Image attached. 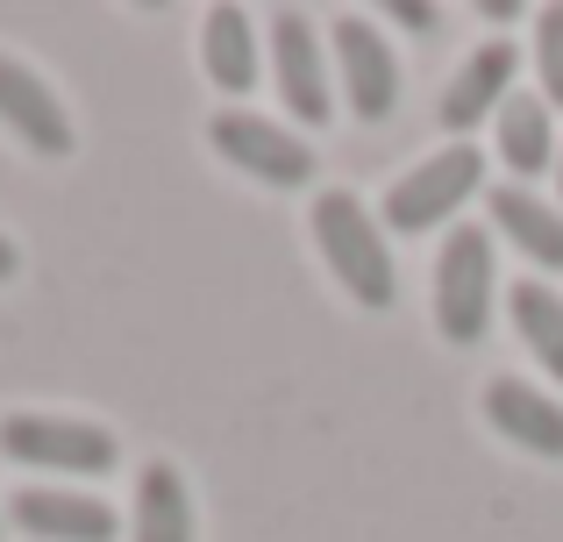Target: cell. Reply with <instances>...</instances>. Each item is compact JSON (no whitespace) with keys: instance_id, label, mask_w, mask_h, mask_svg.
<instances>
[{"instance_id":"6da1fadb","label":"cell","mask_w":563,"mask_h":542,"mask_svg":"<svg viewBox=\"0 0 563 542\" xmlns=\"http://www.w3.org/2000/svg\"><path fill=\"white\" fill-rule=\"evenodd\" d=\"M314 251L357 307L399 300V265H393V243H385V222L350 186H321L314 193Z\"/></svg>"},{"instance_id":"9c48e42d","label":"cell","mask_w":563,"mask_h":542,"mask_svg":"<svg viewBox=\"0 0 563 542\" xmlns=\"http://www.w3.org/2000/svg\"><path fill=\"white\" fill-rule=\"evenodd\" d=\"M0 122L29 143L36 157H71V114L22 57L0 51Z\"/></svg>"},{"instance_id":"30bf717a","label":"cell","mask_w":563,"mask_h":542,"mask_svg":"<svg viewBox=\"0 0 563 542\" xmlns=\"http://www.w3.org/2000/svg\"><path fill=\"white\" fill-rule=\"evenodd\" d=\"M485 421H493L514 450L563 464V407L542 386H528V378H493V386H485Z\"/></svg>"},{"instance_id":"7c38bea8","label":"cell","mask_w":563,"mask_h":542,"mask_svg":"<svg viewBox=\"0 0 563 542\" xmlns=\"http://www.w3.org/2000/svg\"><path fill=\"white\" fill-rule=\"evenodd\" d=\"M485 208H493V229L528 257V265L563 272V208L536 200L528 186H493V193H485Z\"/></svg>"},{"instance_id":"52a82bcc","label":"cell","mask_w":563,"mask_h":542,"mask_svg":"<svg viewBox=\"0 0 563 542\" xmlns=\"http://www.w3.org/2000/svg\"><path fill=\"white\" fill-rule=\"evenodd\" d=\"M329 36H335V79H343V93H350V114H357V122H385V114L399 108L393 43H385L364 14H343Z\"/></svg>"},{"instance_id":"5bb4252c","label":"cell","mask_w":563,"mask_h":542,"mask_svg":"<svg viewBox=\"0 0 563 542\" xmlns=\"http://www.w3.org/2000/svg\"><path fill=\"white\" fill-rule=\"evenodd\" d=\"M129 542H192V493H186L179 464H143L136 472Z\"/></svg>"},{"instance_id":"9a60e30c","label":"cell","mask_w":563,"mask_h":542,"mask_svg":"<svg viewBox=\"0 0 563 542\" xmlns=\"http://www.w3.org/2000/svg\"><path fill=\"white\" fill-rule=\"evenodd\" d=\"M200 57H207V79H214L221 93H250V86H257V22H250L243 8H207Z\"/></svg>"},{"instance_id":"277c9868","label":"cell","mask_w":563,"mask_h":542,"mask_svg":"<svg viewBox=\"0 0 563 542\" xmlns=\"http://www.w3.org/2000/svg\"><path fill=\"white\" fill-rule=\"evenodd\" d=\"M435 329L450 343H478L493 329V229L456 222L435 257Z\"/></svg>"},{"instance_id":"ffe728a7","label":"cell","mask_w":563,"mask_h":542,"mask_svg":"<svg viewBox=\"0 0 563 542\" xmlns=\"http://www.w3.org/2000/svg\"><path fill=\"white\" fill-rule=\"evenodd\" d=\"M556 193H563V143H556Z\"/></svg>"},{"instance_id":"d6986e66","label":"cell","mask_w":563,"mask_h":542,"mask_svg":"<svg viewBox=\"0 0 563 542\" xmlns=\"http://www.w3.org/2000/svg\"><path fill=\"white\" fill-rule=\"evenodd\" d=\"M14 272H22V251H14V236L0 229V278H14Z\"/></svg>"},{"instance_id":"4fadbf2b","label":"cell","mask_w":563,"mask_h":542,"mask_svg":"<svg viewBox=\"0 0 563 542\" xmlns=\"http://www.w3.org/2000/svg\"><path fill=\"white\" fill-rule=\"evenodd\" d=\"M493 129H499V157H507L514 186L556 165V143L563 136L550 129V100H542V93H507V108L493 114Z\"/></svg>"},{"instance_id":"8992f818","label":"cell","mask_w":563,"mask_h":542,"mask_svg":"<svg viewBox=\"0 0 563 542\" xmlns=\"http://www.w3.org/2000/svg\"><path fill=\"white\" fill-rule=\"evenodd\" d=\"M272 71H278V93H286L292 122L321 129L335 114V79H329V51H321L314 22L300 8H278L272 14Z\"/></svg>"},{"instance_id":"e0dca14e","label":"cell","mask_w":563,"mask_h":542,"mask_svg":"<svg viewBox=\"0 0 563 542\" xmlns=\"http://www.w3.org/2000/svg\"><path fill=\"white\" fill-rule=\"evenodd\" d=\"M536 79H542V100L563 108V8L536 14Z\"/></svg>"},{"instance_id":"3957f363","label":"cell","mask_w":563,"mask_h":542,"mask_svg":"<svg viewBox=\"0 0 563 542\" xmlns=\"http://www.w3.org/2000/svg\"><path fill=\"white\" fill-rule=\"evenodd\" d=\"M0 457L29 464V472H57V478H108L122 443L100 421H71V414H8L0 421Z\"/></svg>"},{"instance_id":"7a4b0ae2","label":"cell","mask_w":563,"mask_h":542,"mask_svg":"<svg viewBox=\"0 0 563 542\" xmlns=\"http://www.w3.org/2000/svg\"><path fill=\"white\" fill-rule=\"evenodd\" d=\"M471 193H485V151L450 143V151L421 157L413 172H399V179L385 186L378 222H385V236H428V229H442Z\"/></svg>"},{"instance_id":"2e32d148","label":"cell","mask_w":563,"mask_h":542,"mask_svg":"<svg viewBox=\"0 0 563 542\" xmlns=\"http://www.w3.org/2000/svg\"><path fill=\"white\" fill-rule=\"evenodd\" d=\"M507 314H514V335L528 343V357L542 364L550 378H563V300L542 278H521V286L507 292Z\"/></svg>"},{"instance_id":"ac0fdd59","label":"cell","mask_w":563,"mask_h":542,"mask_svg":"<svg viewBox=\"0 0 563 542\" xmlns=\"http://www.w3.org/2000/svg\"><path fill=\"white\" fill-rule=\"evenodd\" d=\"M393 22H407L413 36H435V29H442V14L428 8V0H393Z\"/></svg>"},{"instance_id":"44dd1931","label":"cell","mask_w":563,"mask_h":542,"mask_svg":"<svg viewBox=\"0 0 563 542\" xmlns=\"http://www.w3.org/2000/svg\"><path fill=\"white\" fill-rule=\"evenodd\" d=\"M0 542H8V529H0Z\"/></svg>"},{"instance_id":"5b68a950","label":"cell","mask_w":563,"mask_h":542,"mask_svg":"<svg viewBox=\"0 0 563 542\" xmlns=\"http://www.w3.org/2000/svg\"><path fill=\"white\" fill-rule=\"evenodd\" d=\"M207 143H214L235 172H250L257 186H278V193L314 179V151H307L286 122H264V114H250V108H221L214 122H207Z\"/></svg>"},{"instance_id":"ba28073f","label":"cell","mask_w":563,"mask_h":542,"mask_svg":"<svg viewBox=\"0 0 563 542\" xmlns=\"http://www.w3.org/2000/svg\"><path fill=\"white\" fill-rule=\"evenodd\" d=\"M8 515L36 542H114V529H122L100 493H65V486H22Z\"/></svg>"},{"instance_id":"8fae6325","label":"cell","mask_w":563,"mask_h":542,"mask_svg":"<svg viewBox=\"0 0 563 542\" xmlns=\"http://www.w3.org/2000/svg\"><path fill=\"white\" fill-rule=\"evenodd\" d=\"M514 65H521V57H514V43H478V51L456 65L450 93H442V129H450V136H471L485 114L507 108V93H514Z\"/></svg>"}]
</instances>
